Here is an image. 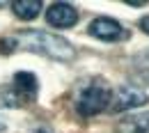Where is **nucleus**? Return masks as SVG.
<instances>
[{"label":"nucleus","mask_w":149,"mask_h":133,"mask_svg":"<svg viewBox=\"0 0 149 133\" xmlns=\"http://www.w3.org/2000/svg\"><path fill=\"white\" fill-rule=\"evenodd\" d=\"M39 92V80L30 71H19L14 74L12 83L0 87V103L7 108H21L25 103H32Z\"/></svg>","instance_id":"3"},{"label":"nucleus","mask_w":149,"mask_h":133,"mask_svg":"<svg viewBox=\"0 0 149 133\" xmlns=\"http://www.w3.org/2000/svg\"><path fill=\"white\" fill-rule=\"evenodd\" d=\"M35 133H53V131H51V129H46V126H39Z\"/></svg>","instance_id":"12"},{"label":"nucleus","mask_w":149,"mask_h":133,"mask_svg":"<svg viewBox=\"0 0 149 133\" xmlns=\"http://www.w3.org/2000/svg\"><path fill=\"white\" fill-rule=\"evenodd\" d=\"M87 32L92 37L101 39V41H108V44H115V41H122V39L129 37V30L122 28L115 19H108V16H99L90 23Z\"/></svg>","instance_id":"4"},{"label":"nucleus","mask_w":149,"mask_h":133,"mask_svg":"<svg viewBox=\"0 0 149 133\" xmlns=\"http://www.w3.org/2000/svg\"><path fill=\"white\" fill-rule=\"evenodd\" d=\"M41 0H16V2H12V9H14V14L23 21H32L39 16V12H41Z\"/></svg>","instance_id":"8"},{"label":"nucleus","mask_w":149,"mask_h":133,"mask_svg":"<svg viewBox=\"0 0 149 133\" xmlns=\"http://www.w3.org/2000/svg\"><path fill=\"white\" fill-rule=\"evenodd\" d=\"M126 5H131V7H142L145 2L142 0H126Z\"/></svg>","instance_id":"11"},{"label":"nucleus","mask_w":149,"mask_h":133,"mask_svg":"<svg viewBox=\"0 0 149 133\" xmlns=\"http://www.w3.org/2000/svg\"><path fill=\"white\" fill-rule=\"evenodd\" d=\"M117 133H149V113L126 115L117 122Z\"/></svg>","instance_id":"7"},{"label":"nucleus","mask_w":149,"mask_h":133,"mask_svg":"<svg viewBox=\"0 0 149 133\" xmlns=\"http://www.w3.org/2000/svg\"><path fill=\"white\" fill-rule=\"evenodd\" d=\"M133 69H135V76L140 78L142 83L149 85V51H142L138 53L135 60H133Z\"/></svg>","instance_id":"9"},{"label":"nucleus","mask_w":149,"mask_h":133,"mask_svg":"<svg viewBox=\"0 0 149 133\" xmlns=\"http://www.w3.org/2000/svg\"><path fill=\"white\" fill-rule=\"evenodd\" d=\"M149 101V96L142 92V90H138V87H119L117 90V94L112 96V106L110 110L112 113H122V110H131V108H138V106H145Z\"/></svg>","instance_id":"5"},{"label":"nucleus","mask_w":149,"mask_h":133,"mask_svg":"<svg viewBox=\"0 0 149 133\" xmlns=\"http://www.w3.org/2000/svg\"><path fill=\"white\" fill-rule=\"evenodd\" d=\"M112 101V90L103 78H90L76 94V113L80 117H94V115L103 113L110 108Z\"/></svg>","instance_id":"2"},{"label":"nucleus","mask_w":149,"mask_h":133,"mask_svg":"<svg viewBox=\"0 0 149 133\" xmlns=\"http://www.w3.org/2000/svg\"><path fill=\"white\" fill-rule=\"evenodd\" d=\"M46 21L53 28H60V30L74 28L76 21H78V12H76L74 5H69V2H55V5H51L46 9Z\"/></svg>","instance_id":"6"},{"label":"nucleus","mask_w":149,"mask_h":133,"mask_svg":"<svg viewBox=\"0 0 149 133\" xmlns=\"http://www.w3.org/2000/svg\"><path fill=\"white\" fill-rule=\"evenodd\" d=\"M138 25H140V30H142L145 35H149V14H147V16H142V19H140V23H138Z\"/></svg>","instance_id":"10"},{"label":"nucleus","mask_w":149,"mask_h":133,"mask_svg":"<svg viewBox=\"0 0 149 133\" xmlns=\"http://www.w3.org/2000/svg\"><path fill=\"white\" fill-rule=\"evenodd\" d=\"M14 37L16 51H30V53H39V55L53 57L60 62H69L74 60L76 51L74 46L67 41L64 37H57L51 32H41V30H21Z\"/></svg>","instance_id":"1"},{"label":"nucleus","mask_w":149,"mask_h":133,"mask_svg":"<svg viewBox=\"0 0 149 133\" xmlns=\"http://www.w3.org/2000/svg\"><path fill=\"white\" fill-rule=\"evenodd\" d=\"M2 131H5V124H2V122H0V133H2Z\"/></svg>","instance_id":"13"}]
</instances>
